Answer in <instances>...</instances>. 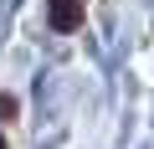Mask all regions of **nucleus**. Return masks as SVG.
Instances as JSON below:
<instances>
[{"instance_id":"1","label":"nucleus","mask_w":154,"mask_h":149,"mask_svg":"<svg viewBox=\"0 0 154 149\" xmlns=\"http://www.w3.org/2000/svg\"><path fill=\"white\" fill-rule=\"evenodd\" d=\"M46 16H51L57 31H77V26H82V0H51Z\"/></svg>"},{"instance_id":"2","label":"nucleus","mask_w":154,"mask_h":149,"mask_svg":"<svg viewBox=\"0 0 154 149\" xmlns=\"http://www.w3.org/2000/svg\"><path fill=\"white\" fill-rule=\"evenodd\" d=\"M0 149H5V139H0Z\"/></svg>"}]
</instances>
